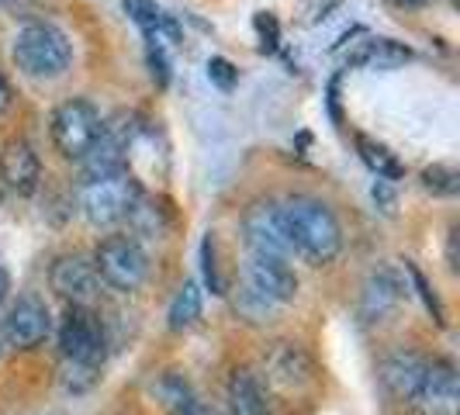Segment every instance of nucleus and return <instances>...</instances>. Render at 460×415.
<instances>
[{
    "instance_id": "nucleus-1",
    "label": "nucleus",
    "mask_w": 460,
    "mask_h": 415,
    "mask_svg": "<svg viewBox=\"0 0 460 415\" xmlns=\"http://www.w3.org/2000/svg\"><path fill=\"white\" fill-rule=\"evenodd\" d=\"M280 208V222L284 232L291 239V250L312 263V267H325L332 263L340 250H343V229H340V218L332 215V208L319 201V198H308V194H295L288 198Z\"/></svg>"
},
{
    "instance_id": "nucleus-2",
    "label": "nucleus",
    "mask_w": 460,
    "mask_h": 415,
    "mask_svg": "<svg viewBox=\"0 0 460 415\" xmlns=\"http://www.w3.org/2000/svg\"><path fill=\"white\" fill-rule=\"evenodd\" d=\"M11 59L18 63L24 76L35 80H56L63 76L73 63V46L69 39L49 22H28L14 31L11 42Z\"/></svg>"
},
{
    "instance_id": "nucleus-3",
    "label": "nucleus",
    "mask_w": 460,
    "mask_h": 415,
    "mask_svg": "<svg viewBox=\"0 0 460 415\" xmlns=\"http://www.w3.org/2000/svg\"><path fill=\"white\" fill-rule=\"evenodd\" d=\"M93 270L111 291L132 295L149 277V256L138 246L136 235H108L93 250Z\"/></svg>"
},
{
    "instance_id": "nucleus-4",
    "label": "nucleus",
    "mask_w": 460,
    "mask_h": 415,
    "mask_svg": "<svg viewBox=\"0 0 460 415\" xmlns=\"http://www.w3.org/2000/svg\"><path fill=\"white\" fill-rule=\"evenodd\" d=\"M101 128H104V118L93 108L91 101L84 97H73V101H63L56 111H52V121H49V132H52V146L63 160L80 163L87 153L93 149V142L101 138Z\"/></svg>"
},
{
    "instance_id": "nucleus-5",
    "label": "nucleus",
    "mask_w": 460,
    "mask_h": 415,
    "mask_svg": "<svg viewBox=\"0 0 460 415\" xmlns=\"http://www.w3.org/2000/svg\"><path fill=\"white\" fill-rule=\"evenodd\" d=\"M138 181L132 170H118L108 177H97V181H84L80 187V208H84V218L91 225H115L121 218H128L132 205L138 201Z\"/></svg>"
},
{
    "instance_id": "nucleus-6",
    "label": "nucleus",
    "mask_w": 460,
    "mask_h": 415,
    "mask_svg": "<svg viewBox=\"0 0 460 415\" xmlns=\"http://www.w3.org/2000/svg\"><path fill=\"white\" fill-rule=\"evenodd\" d=\"M59 349H63V360L101 367V360L108 353V340H104V325L91 308L69 305L63 322H59Z\"/></svg>"
},
{
    "instance_id": "nucleus-7",
    "label": "nucleus",
    "mask_w": 460,
    "mask_h": 415,
    "mask_svg": "<svg viewBox=\"0 0 460 415\" xmlns=\"http://www.w3.org/2000/svg\"><path fill=\"white\" fill-rule=\"evenodd\" d=\"M243 284L274 305H291L298 298V274L291 270V263L284 256H267L250 250L246 263H243Z\"/></svg>"
},
{
    "instance_id": "nucleus-8",
    "label": "nucleus",
    "mask_w": 460,
    "mask_h": 415,
    "mask_svg": "<svg viewBox=\"0 0 460 415\" xmlns=\"http://www.w3.org/2000/svg\"><path fill=\"white\" fill-rule=\"evenodd\" d=\"M49 329H52V315H49L46 301L35 298V295H22L7 308L4 315V343L11 349H35V346L46 343Z\"/></svg>"
},
{
    "instance_id": "nucleus-9",
    "label": "nucleus",
    "mask_w": 460,
    "mask_h": 415,
    "mask_svg": "<svg viewBox=\"0 0 460 415\" xmlns=\"http://www.w3.org/2000/svg\"><path fill=\"white\" fill-rule=\"evenodd\" d=\"M243 235H246V246L253 253H267V256H295L291 250V239L284 232V222H280V208L274 201H256V205L246 208L243 215Z\"/></svg>"
},
{
    "instance_id": "nucleus-10",
    "label": "nucleus",
    "mask_w": 460,
    "mask_h": 415,
    "mask_svg": "<svg viewBox=\"0 0 460 415\" xmlns=\"http://www.w3.org/2000/svg\"><path fill=\"white\" fill-rule=\"evenodd\" d=\"M422 415H457L460 377L450 360H426V377L412 402Z\"/></svg>"
},
{
    "instance_id": "nucleus-11",
    "label": "nucleus",
    "mask_w": 460,
    "mask_h": 415,
    "mask_svg": "<svg viewBox=\"0 0 460 415\" xmlns=\"http://www.w3.org/2000/svg\"><path fill=\"white\" fill-rule=\"evenodd\" d=\"M49 284L66 305H84L91 308L97 295H101V277L93 270V263H87L84 256H59L49 270Z\"/></svg>"
},
{
    "instance_id": "nucleus-12",
    "label": "nucleus",
    "mask_w": 460,
    "mask_h": 415,
    "mask_svg": "<svg viewBox=\"0 0 460 415\" xmlns=\"http://www.w3.org/2000/svg\"><path fill=\"white\" fill-rule=\"evenodd\" d=\"M0 181L11 194L31 198L42 181V163L28 138H7L0 149Z\"/></svg>"
},
{
    "instance_id": "nucleus-13",
    "label": "nucleus",
    "mask_w": 460,
    "mask_h": 415,
    "mask_svg": "<svg viewBox=\"0 0 460 415\" xmlns=\"http://www.w3.org/2000/svg\"><path fill=\"white\" fill-rule=\"evenodd\" d=\"M315 381V367L308 360V353L295 343H277L267 357V384H274L277 392L298 394Z\"/></svg>"
},
{
    "instance_id": "nucleus-14",
    "label": "nucleus",
    "mask_w": 460,
    "mask_h": 415,
    "mask_svg": "<svg viewBox=\"0 0 460 415\" xmlns=\"http://www.w3.org/2000/svg\"><path fill=\"white\" fill-rule=\"evenodd\" d=\"M422 377H426V357H419L412 349H394L381 360V384L398 402L412 405L422 388Z\"/></svg>"
},
{
    "instance_id": "nucleus-15",
    "label": "nucleus",
    "mask_w": 460,
    "mask_h": 415,
    "mask_svg": "<svg viewBox=\"0 0 460 415\" xmlns=\"http://www.w3.org/2000/svg\"><path fill=\"white\" fill-rule=\"evenodd\" d=\"M405 298V284L394 267H381L367 277L364 284V298H360V315L367 322H385L394 308Z\"/></svg>"
},
{
    "instance_id": "nucleus-16",
    "label": "nucleus",
    "mask_w": 460,
    "mask_h": 415,
    "mask_svg": "<svg viewBox=\"0 0 460 415\" xmlns=\"http://www.w3.org/2000/svg\"><path fill=\"white\" fill-rule=\"evenodd\" d=\"M156 398H160V405L170 415H198L205 409L198 392H194V384L187 381L181 370L160 374V381H156Z\"/></svg>"
},
{
    "instance_id": "nucleus-17",
    "label": "nucleus",
    "mask_w": 460,
    "mask_h": 415,
    "mask_svg": "<svg viewBox=\"0 0 460 415\" xmlns=\"http://www.w3.org/2000/svg\"><path fill=\"white\" fill-rule=\"evenodd\" d=\"M229 409H232V415H270L263 384L253 377V370H235V374H232Z\"/></svg>"
},
{
    "instance_id": "nucleus-18",
    "label": "nucleus",
    "mask_w": 460,
    "mask_h": 415,
    "mask_svg": "<svg viewBox=\"0 0 460 415\" xmlns=\"http://www.w3.org/2000/svg\"><path fill=\"white\" fill-rule=\"evenodd\" d=\"M353 146H357V156L364 160V166L377 173V181H388V184H392V181H402V177H405V166L398 163V156H394L385 142H377V138H370V136H357Z\"/></svg>"
},
{
    "instance_id": "nucleus-19",
    "label": "nucleus",
    "mask_w": 460,
    "mask_h": 415,
    "mask_svg": "<svg viewBox=\"0 0 460 415\" xmlns=\"http://www.w3.org/2000/svg\"><path fill=\"white\" fill-rule=\"evenodd\" d=\"M412 59V49L398 46L392 39H374V42H364V49L353 56L357 66H367V69H394L402 63Z\"/></svg>"
},
{
    "instance_id": "nucleus-20",
    "label": "nucleus",
    "mask_w": 460,
    "mask_h": 415,
    "mask_svg": "<svg viewBox=\"0 0 460 415\" xmlns=\"http://www.w3.org/2000/svg\"><path fill=\"white\" fill-rule=\"evenodd\" d=\"M170 329L173 332H184L190 325L201 319V287L194 284V280H184L181 284V291H177V298L170 301Z\"/></svg>"
},
{
    "instance_id": "nucleus-21",
    "label": "nucleus",
    "mask_w": 460,
    "mask_h": 415,
    "mask_svg": "<svg viewBox=\"0 0 460 415\" xmlns=\"http://www.w3.org/2000/svg\"><path fill=\"white\" fill-rule=\"evenodd\" d=\"M419 181H422V187H426L429 194H437V198H450V194H457L460 190V173L454 170V166H447V163L426 166Z\"/></svg>"
},
{
    "instance_id": "nucleus-22",
    "label": "nucleus",
    "mask_w": 460,
    "mask_h": 415,
    "mask_svg": "<svg viewBox=\"0 0 460 415\" xmlns=\"http://www.w3.org/2000/svg\"><path fill=\"white\" fill-rule=\"evenodd\" d=\"M97 377H101V367H93V364H76V360H63L59 384H63L69 394H84L97 384Z\"/></svg>"
},
{
    "instance_id": "nucleus-23",
    "label": "nucleus",
    "mask_w": 460,
    "mask_h": 415,
    "mask_svg": "<svg viewBox=\"0 0 460 415\" xmlns=\"http://www.w3.org/2000/svg\"><path fill=\"white\" fill-rule=\"evenodd\" d=\"M274 308H277L274 301H267L263 295H256L253 287H246V284L235 291V312H239L243 319H250V322H267Z\"/></svg>"
},
{
    "instance_id": "nucleus-24",
    "label": "nucleus",
    "mask_w": 460,
    "mask_h": 415,
    "mask_svg": "<svg viewBox=\"0 0 460 415\" xmlns=\"http://www.w3.org/2000/svg\"><path fill=\"white\" fill-rule=\"evenodd\" d=\"M405 274L412 277L415 291H419V298H422V305H426V312L433 315V322L437 325H447V319H443V305H439V298L433 295V287H429V280H426V274L415 267V263H405Z\"/></svg>"
},
{
    "instance_id": "nucleus-25",
    "label": "nucleus",
    "mask_w": 460,
    "mask_h": 415,
    "mask_svg": "<svg viewBox=\"0 0 460 415\" xmlns=\"http://www.w3.org/2000/svg\"><path fill=\"white\" fill-rule=\"evenodd\" d=\"M146 63H149V76L156 80V87L170 84V63H166V52L160 46V35H146Z\"/></svg>"
},
{
    "instance_id": "nucleus-26",
    "label": "nucleus",
    "mask_w": 460,
    "mask_h": 415,
    "mask_svg": "<svg viewBox=\"0 0 460 415\" xmlns=\"http://www.w3.org/2000/svg\"><path fill=\"white\" fill-rule=\"evenodd\" d=\"M201 274H205V284L211 287V295H226V284H222V274H218V260H215V232H208L201 239Z\"/></svg>"
},
{
    "instance_id": "nucleus-27",
    "label": "nucleus",
    "mask_w": 460,
    "mask_h": 415,
    "mask_svg": "<svg viewBox=\"0 0 460 415\" xmlns=\"http://www.w3.org/2000/svg\"><path fill=\"white\" fill-rule=\"evenodd\" d=\"M121 7H125V14L132 18V22L149 35V31H156V22H160V7H156V0H121Z\"/></svg>"
},
{
    "instance_id": "nucleus-28",
    "label": "nucleus",
    "mask_w": 460,
    "mask_h": 415,
    "mask_svg": "<svg viewBox=\"0 0 460 415\" xmlns=\"http://www.w3.org/2000/svg\"><path fill=\"white\" fill-rule=\"evenodd\" d=\"M208 80H211L218 91H232L235 80H239V69L232 66L226 56H211V59H208Z\"/></svg>"
},
{
    "instance_id": "nucleus-29",
    "label": "nucleus",
    "mask_w": 460,
    "mask_h": 415,
    "mask_svg": "<svg viewBox=\"0 0 460 415\" xmlns=\"http://www.w3.org/2000/svg\"><path fill=\"white\" fill-rule=\"evenodd\" d=\"M253 24H256V31H260V39H263V49H277V39H280V31H277V18H274V14L260 11Z\"/></svg>"
},
{
    "instance_id": "nucleus-30",
    "label": "nucleus",
    "mask_w": 460,
    "mask_h": 415,
    "mask_svg": "<svg viewBox=\"0 0 460 415\" xmlns=\"http://www.w3.org/2000/svg\"><path fill=\"white\" fill-rule=\"evenodd\" d=\"M374 201H381L388 215L394 211V194H392V187H388V181H377V184H374Z\"/></svg>"
},
{
    "instance_id": "nucleus-31",
    "label": "nucleus",
    "mask_w": 460,
    "mask_h": 415,
    "mask_svg": "<svg viewBox=\"0 0 460 415\" xmlns=\"http://www.w3.org/2000/svg\"><path fill=\"white\" fill-rule=\"evenodd\" d=\"M11 104H14V91H11V84H7V76L0 73V115H4V111H7Z\"/></svg>"
},
{
    "instance_id": "nucleus-32",
    "label": "nucleus",
    "mask_w": 460,
    "mask_h": 415,
    "mask_svg": "<svg viewBox=\"0 0 460 415\" xmlns=\"http://www.w3.org/2000/svg\"><path fill=\"white\" fill-rule=\"evenodd\" d=\"M447 260H450V270H457V229L450 232V250H447Z\"/></svg>"
},
{
    "instance_id": "nucleus-33",
    "label": "nucleus",
    "mask_w": 460,
    "mask_h": 415,
    "mask_svg": "<svg viewBox=\"0 0 460 415\" xmlns=\"http://www.w3.org/2000/svg\"><path fill=\"white\" fill-rule=\"evenodd\" d=\"M7 291H11V277H7V270L0 267V301L7 298Z\"/></svg>"
},
{
    "instance_id": "nucleus-34",
    "label": "nucleus",
    "mask_w": 460,
    "mask_h": 415,
    "mask_svg": "<svg viewBox=\"0 0 460 415\" xmlns=\"http://www.w3.org/2000/svg\"><path fill=\"white\" fill-rule=\"evenodd\" d=\"M394 4H398V7H426L429 0H394Z\"/></svg>"
},
{
    "instance_id": "nucleus-35",
    "label": "nucleus",
    "mask_w": 460,
    "mask_h": 415,
    "mask_svg": "<svg viewBox=\"0 0 460 415\" xmlns=\"http://www.w3.org/2000/svg\"><path fill=\"white\" fill-rule=\"evenodd\" d=\"M4 346H7V343H4V332H0V353H4Z\"/></svg>"
}]
</instances>
